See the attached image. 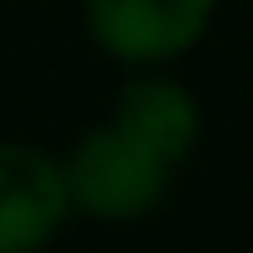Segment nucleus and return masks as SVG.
I'll list each match as a JSON object with an SVG mask.
<instances>
[{"mask_svg":"<svg viewBox=\"0 0 253 253\" xmlns=\"http://www.w3.org/2000/svg\"><path fill=\"white\" fill-rule=\"evenodd\" d=\"M174 164L154 154L139 134H129L119 119L84 129V139L65 159L70 209L104 218V223H134L149 218L169 194Z\"/></svg>","mask_w":253,"mask_h":253,"instance_id":"f257e3e1","label":"nucleus"},{"mask_svg":"<svg viewBox=\"0 0 253 253\" xmlns=\"http://www.w3.org/2000/svg\"><path fill=\"white\" fill-rule=\"evenodd\" d=\"M213 5L218 0H84V25L109 60L154 70L204 40Z\"/></svg>","mask_w":253,"mask_h":253,"instance_id":"f03ea898","label":"nucleus"},{"mask_svg":"<svg viewBox=\"0 0 253 253\" xmlns=\"http://www.w3.org/2000/svg\"><path fill=\"white\" fill-rule=\"evenodd\" d=\"M70 213L65 164L45 149L0 139V253L45 248Z\"/></svg>","mask_w":253,"mask_h":253,"instance_id":"7ed1b4c3","label":"nucleus"},{"mask_svg":"<svg viewBox=\"0 0 253 253\" xmlns=\"http://www.w3.org/2000/svg\"><path fill=\"white\" fill-rule=\"evenodd\" d=\"M114 119L124 124L129 134H139L154 154H164L174 169L194 154L199 144V104L184 84L164 80V75H139L124 84Z\"/></svg>","mask_w":253,"mask_h":253,"instance_id":"20e7f679","label":"nucleus"}]
</instances>
